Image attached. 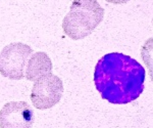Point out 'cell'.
<instances>
[{"label": "cell", "instance_id": "obj_6", "mask_svg": "<svg viewBox=\"0 0 153 128\" xmlns=\"http://www.w3.org/2000/svg\"><path fill=\"white\" fill-rule=\"evenodd\" d=\"M52 61L47 53L38 51L34 55H31L28 63H27V70L25 72V77L27 80L35 82L42 76L46 74L52 73Z\"/></svg>", "mask_w": 153, "mask_h": 128}, {"label": "cell", "instance_id": "obj_3", "mask_svg": "<svg viewBox=\"0 0 153 128\" xmlns=\"http://www.w3.org/2000/svg\"><path fill=\"white\" fill-rule=\"evenodd\" d=\"M33 49L22 42H12L0 52V74L11 80L25 78V68Z\"/></svg>", "mask_w": 153, "mask_h": 128}, {"label": "cell", "instance_id": "obj_1", "mask_svg": "<svg viewBox=\"0 0 153 128\" xmlns=\"http://www.w3.org/2000/svg\"><path fill=\"white\" fill-rule=\"evenodd\" d=\"M145 69L135 58L110 52L97 61L94 83L101 97L110 104L125 105L139 98L144 90Z\"/></svg>", "mask_w": 153, "mask_h": 128}, {"label": "cell", "instance_id": "obj_7", "mask_svg": "<svg viewBox=\"0 0 153 128\" xmlns=\"http://www.w3.org/2000/svg\"><path fill=\"white\" fill-rule=\"evenodd\" d=\"M105 1L109 2V3L112 4H125L127 2H129L130 0H105Z\"/></svg>", "mask_w": 153, "mask_h": 128}, {"label": "cell", "instance_id": "obj_4", "mask_svg": "<svg viewBox=\"0 0 153 128\" xmlns=\"http://www.w3.org/2000/svg\"><path fill=\"white\" fill-rule=\"evenodd\" d=\"M62 94V81L58 76L49 73L35 81L31 92V100L36 109L47 110L58 104Z\"/></svg>", "mask_w": 153, "mask_h": 128}, {"label": "cell", "instance_id": "obj_5", "mask_svg": "<svg viewBox=\"0 0 153 128\" xmlns=\"http://www.w3.org/2000/svg\"><path fill=\"white\" fill-rule=\"evenodd\" d=\"M34 112L27 102H9L0 110V128H32Z\"/></svg>", "mask_w": 153, "mask_h": 128}, {"label": "cell", "instance_id": "obj_2", "mask_svg": "<svg viewBox=\"0 0 153 128\" xmlns=\"http://www.w3.org/2000/svg\"><path fill=\"white\" fill-rule=\"evenodd\" d=\"M104 16V9L97 0H75L62 21V30L73 40L87 37Z\"/></svg>", "mask_w": 153, "mask_h": 128}]
</instances>
